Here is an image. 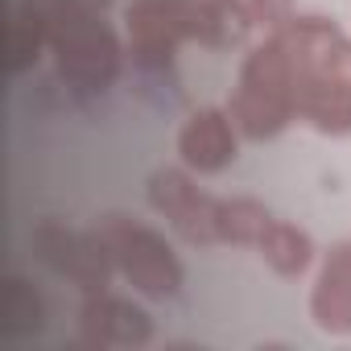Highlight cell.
<instances>
[{
  "instance_id": "cell-11",
  "label": "cell",
  "mask_w": 351,
  "mask_h": 351,
  "mask_svg": "<svg viewBox=\"0 0 351 351\" xmlns=\"http://www.w3.org/2000/svg\"><path fill=\"white\" fill-rule=\"evenodd\" d=\"M256 248H261V256H265L281 277H298V273H306L310 261H314L310 236H306L298 223H281V219H273V223L265 228V236H261Z\"/></svg>"
},
{
  "instance_id": "cell-10",
  "label": "cell",
  "mask_w": 351,
  "mask_h": 351,
  "mask_svg": "<svg viewBox=\"0 0 351 351\" xmlns=\"http://www.w3.org/2000/svg\"><path fill=\"white\" fill-rule=\"evenodd\" d=\"M298 116L330 136L351 132V75H302Z\"/></svg>"
},
{
  "instance_id": "cell-4",
  "label": "cell",
  "mask_w": 351,
  "mask_h": 351,
  "mask_svg": "<svg viewBox=\"0 0 351 351\" xmlns=\"http://www.w3.org/2000/svg\"><path fill=\"white\" fill-rule=\"evenodd\" d=\"M58 75L75 87V91H108L120 75V42L116 34L99 21V13L79 17L71 25H62L50 38Z\"/></svg>"
},
{
  "instance_id": "cell-9",
  "label": "cell",
  "mask_w": 351,
  "mask_h": 351,
  "mask_svg": "<svg viewBox=\"0 0 351 351\" xmlns=\"http://www.w3.org/2000/svg\"><path fill=\"white\" fill-rule=\"evenodd\" d=\"M310 314L322 330L351 335V240L335 244L330 256L322 261L310 293Z\"/></svg>"
},
{
  "instance_id": "cell-3",
  "label": "cell",
  "mask_w": 351,
  "mask_h": 351,
  "mask_svg": "<svg viewBox=\"0 0 351 351\" xmlns=\"http://www.w3.org/2000/svg\"><path fill=\"white\" fill-rule=\"evenodd\" d=\"M116 261V269L149 298H173L182 289V261L173 256V248L145 223H132L124 215H108L95 228Z\"/></svg>"
},
{
  "instance_id": "cell-13",
  "label": "cell",
  "mask_w": 351,
  "mask_h": 351,
  "mask_svg": "<svg viewBox=\"0 0 351 351\" xmlns=\"http://www.w3.org/2000/svg\"><path fill=\"white\" fill-rule=\"evenodd\" d=\"M5 330L13 339H25L34 330H42V298L34 293V285L25 277L9 281V302H5Z\"/></svg>"
},
{
  "instance_id": "cell-7",
  "label": "cell",
  "mask_w": 351,
  "mask_h": 351,
  "mask_svg": "<svg viewBox=\"0 0 351 351\" xmlns=\"http://www.w3.org/2000/svg\"><path fill=\"white\" fill-rule=\"evenodd\" d=\"M236 120L228 108H199L191 112V120L182 124L178 132V153H182V165L186 169H199V173H219L236 161V149H240V136H236Z\"/></svg>"
},
{
  "instance_id": "cell-2",
  "label": "cell",
  "mask_w": 351,
  "mask_h": 351,
  "mask_svg": "<svg viewBox=\"0 0 351 351\" xmlns=\"http://www.w3.org/2000/svg\"><path fill=\"white\" fill-rule=\"evenodd\" d=\"M228 112L248 141H269L298 116V71L281 34H269V42L248 54Z\"/></svg>"
},
{
  "instance_id": "cell-12",
  "label": "cell",
  "mask_w": 351,
  "mask_h": 351,
  "mask_svg": "<svg viewBox=\"0 0 351 351\" xmlns=\"http://www.w3.org/2000/svg\"><path fill=\"white\" fill-rule=\"evenodd\" d=\"M269 223H273V215L256 199H219L215 203V236H219V244H261Z\"/></svg>"
},
{
  "instance_id": "cell-6",
  "label": "cell",
  "mask_w": 351,
  "mask_h": 351,
  "mask_svg": "<svg viewBox=\"0 0 351 351\" xmlns=\"http://www.w3.org/2000/svg\"><path fill=\"white\" fill-rule=\"evenodd\" d=\"M149 203H153L157 215L169 219V228L178 232L186 244H195V248L219 244V236H215V203L219 199L203 195L191 182V173H182V169H157L153 178H149Z\"/></svg>"
},
{
  "instance_id": "cell-5",
  "label": "cell",
  "mask_w": 351,
  "mask_h": 351,
  "mask_svg": "<svg viewBox=\"0 0 351 351\" xmlns=\"http://www.w3.org/2000/svg\"><path fill=\"white\" fill-rule=\"evenodd\" d=\"M34 248L58 277L75 281L83 293H104L116 273V261L99 232H71L58 219H42L34 228Z\"/></svg>"
},
{
  "instance_id": "cell-14",
  "label": "cell",
  "mask_w": 351,
  "mask_h": 351,
  "mask_svg": "<svg viewBox=\"0 0 351 351\" xmlns=\"http://www.w3.org/2000/svg\"><path fill=\"white\" fill-rule=\"evenodd\" d=\"M248 5V13H252V21L256 25H269V29H281L293 13H289V5L293 0H244Z\"/></svg>"
},
{
  "instance_id": "cell-8",
  "label": "cell",
  "mask_w": 351,
  "mask_h": 351,
  "mask_svg": "<svg viewBox=\"0 0 351 351\" xmlns=\"http://www.w3.org/2000/svg\"><path fill=\"white\" fill-rule=\"evenodd\" d=\"M79 330L95 347H145L153 339V322L141 306L104 293H87L79 310Z\"/></svg>"
},
{
  "instance_id": "cell-1",
  "label": "cell",
  "mask_w": 351,
  "mask_h": 351,
  "mask_svg": "<svg viewBox=\"0 0 351 351\" xmlns=\"http://www.w3.org/2000/svg\"><path fill=\"white\" fill-rule=\"evenodd\" d=\"M132 58L145 71H165L182 42L236 46L256 21L236 0H132L124 9Z\"/></svg>"
}]
</instances>
